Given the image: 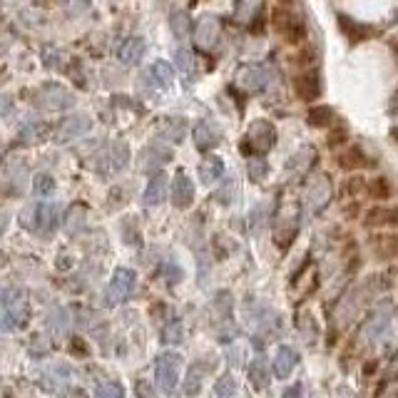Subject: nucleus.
Listing matches in <instances>:
<instances>
[{
  "mask_svg": "<svg viewBox=\"0 0 398 398\" xmlns=\"http://www.w3.org/2000/svg\"><path fill=\"white\" fill-rule=\"evenodd\" d=\"M192 202H194V182L184 172H179L175 177V184H172V205L177 209H187Z\"/></svg>",
  "mask_w": 398,
  "mask_h": 398,
  "instance_id": "12",
  "label": "nucleus"
},
{
  "mask_svg": "<svg viewBox=\"0 0 398 398\" xmlns=\"http://www.w3.org/2000/svg\"><path fill=\"white\" fill-rule=\"evenodd\" d=\"M274 145H277V127H274L269 119H256L254 125L249 127V135H246L242 147L246 149V154H249V149L251 152L264 154L269 152Z\"/></svg>",
  "mask_w": 398,
  "mask_h": 398,
  "instance_id": "2",
  "label": "nucleus"
},
{
  "mask_svg": "<svg viewBox=\"0 0 398 398\" xmlns=\"http://www.w3.org/2000/svg\"><path fill=\"white\" fill-rule=\"evenodd\" d=\"M299 232V212L296 207H286L277 216V246L279 249H289Z\"/></svg>",
  "mask_w": 398,
  "mask_h": 398,
  "instance_id": "7",
  "label": "nucleus"
},
{
  "mask_svg": "<svg viewBox=\"0 0 398 398\" xmlns=\"http://www.w3.org/2000/svg\"><path fill=\"white\" fill-rule=\"evenodd\" d=\"M162 341H165V344H179V341H182V321H179V318L170 321V324L162 329Z\"/></svg>",
  "mask_w": 398,
  "mask_h": 398,
  "instance_id": "37",
  "label": "nucleus"
},
{
  "mask_svg": "<svg viewBox=\"0 0 398 398\" xmlns=\"http://www.w3.org/2000/svg\"><path fill=\"white\" fill-rule=\"evenodd\" d=\"M224 175V162L216 154H207L205 159H202V165H199V179H202V184H212L216 182L219 177Z\"/></svg>",
  "mask_w": 398,
  "mask_h": 398,
  "instance_id": "22",
  "label": "nucleus"
},
{
  "mask_svg": "<svg viewBox=\"0 0 398 398\" xmlns=\"http://www.w3.org/2000/svg\"><path fill=\"white\" fill-rule=\"evenodd\" d=\"M95 398H125V388L119 383H103L95 391Z\"/></svg>",
  "mask_w": 398,
  "mask_h": 398,
  "instance_id": "42",
  "label": "nucleus"
},
{
  "mask_svg": "<svg viewBox=\"0 0 398 398\" xmlns=\"http://www.w3.org/2000/svg\"><path fill=\"white\" fill-rule=\"evenodd\" d=\"M194 142H197L199 152H209V149L219 142V132L214 130L212 122L205 119V122H199V125L194 127Z\"/></svg>",
  "mask_w": 398,
  "mask_h": 398,
  "instance_id": "20",
  "label": "nucleus"
},
{
  "mask_svg": "<svg viewBox=\"0 0 398 398\" xmlns=\"http://www.w3.org/2000/svg\"><path fill=\"white\" fill-rule=\"evenodd\" d=\"M339 165L348 167V170H358V167L369 165V159L364 157V152H361L358 147H351L348 152H344L341 157H339Z\"/></svg>",
  "mask_w": 398,
  "mask_h": 398,
  "instance_id": "32",
  "label": "nucleus"
},
{
  "mask_svg": "<svg viewBox=\"0 0 398 398\" xmlns=\"http://www.w3.org/2000/svg\"><path fill=\"white\" fill-rule=\"evenodd\" d=\"M274 20H277V28L281 30V33H286V38H289L291 43L304 38V25L296 15H289V13H284V10H277Z\"/></svg>",
  "mask_w": 398,
  "mask_h": 398,
  "instance_id": "18",
  "label": "nucleus"
},
{
  "mask_svg": "<svg viewBox=\"0 0 398 398\" xmlns=\"http://www.w3.org/2000/svg\"><path fill=\"white\" fill-rule=\"evenodd\" d=\"M296 361H299V356H296L294 348L281 344V346L277 348V353H274V374H277L279 378H289Z\"/></svg>",
  "mask_w": 398,
  "mask_h": 398,
  "instance_id": "16",
  "label": "nucleus"
},
{
  "mask_svg": "<svg viewBox=\"0 0 398 398\" xmlns=\"http://www.w3.org/2000/svg\"><path fill=\"white\" fill-rule=\"evenodd\" d=\"M47 326L55 336H68L70 331V318H68V311L60 307H52L50 314H47Z\"/></svg>",
  "mask_w": 398,
  "mask_h": 398,
  "instance_id": "26",
  "label": "nucleus"
},
{
  "mask_svg": "<svg viewBox=\"0 0 398 398\" xmlns=\"http://www.w3.org/2000/svg\"><path fill=\"white\" fill-rule=\"evenodd\" d=\"M336 132H339V135H331V137H329V145L344 142V140H346V132H344V130H336Z\"/></svg>",
  "mask_w": 398,
  "mask_h": 398,
  "instance_id": "48",
  "label": "nucleus"
},
{
  "mask_svg": "<svg viewBox=\"0 0 398 398\" xmlns=\"http://www.w3.org/2000/svg\"><path fill=\"white\" fill-rule=\"evenodd\" d=\"M170 28H172V35H175V38H187V35L192 33V20H189V15L182 10V8H172Z\"/></svg>",
  "mask_w": 398,
  "mask_h": 398,
  "instance_id": "25",
  "label": "nucleus"
},
{
  "mask_svg": "<svg viewBox=\"0 0 398 398\" xmlns=\"http://www.w3.org/2000/svg\"><path fill=\"white\" fill-rule=\"evenodd\" d=\"M246 170H249V179H251V182H264V179H267V175H269L267 159H249Z\"/></svg>",
  "mask_w": 398,
  "mask_h": 398,
  "instance_id": "36",
  "label": "nucleus"
},
{
  "mask_svg": "<svg viewBox=\"0 0 398 398\" xmlns=\"http://www.w3.org/2000/svg\"><path fill=\"white\" fill-rule=\"evenodd\" d=\"M214 396L216 398H234L237 396V378L232 374H224L216 378L214 383Z\"/></svg>",
  "mask_w": 398,
  "mask_h": 398,
  "instance_id": "30",
  "label": "nucleus"
},
{
  "mask_svg": "<svg viewBox=\"0 0 398 398\" xmlns=\"http://www.w3.org/2000/svg\"><path fill=\"white\" fill-rule=\"evenodd\" d=\"M267 216H269V202H262L259 207H254V214H251V232L259 234L267 224Z\"/></svg>",
  "mask_w": 398,
  "mask_h": 398,
  "instance_id": "39",
  "label": "nucleus"
},
{
  "mask_svg": "<svg viewBox=\"0 0 398 398\" xmlns=\"http://www.w3.org/2000/svg\"><path fill=\"white\" fill-rule=\"evenodd\" d=\"M170 159H172V152L167 147H162V145H149V147L145 149V167H147L149 172L162 170V165H167Z\"/></svg>",
  "mask_w": 398,
  "mask_h": 398,
  "instance_id": "24",
  "label": "nucleus"
},
{
  "mask_svg": "<svg viewBox=\"0 0 398 398\" xmlns=\"http://www.w3.org/2000/svg\"><path fill=\"white\" fill-rule=\"evenodd\" d=\"M396 222V214L393 209H371L369 216H366V224L376 227V224H393Z\"/></svg>",
  "mask_w": 398,
  "mask_h": 398,
  "instance_id": "38",
  "label": "nucleus"
},
{
  "mask_svg": "<svg viewBox=\"0 0 398 398\" xmlns=\"http://www.w3.org/2000/svg\"><path fill=\"white\" fill-rule=\"evenodd\" d=\"M145 55V40L142 38H127L117 47V60L122 65H137Z\"/></svg>",
  "mask_w": 398,
  "mask_h": 398,
  "instance_id": "14",
  "label": "nucleus"
},
{
  "mask_svg": "<svg viewBox=\"0 0 398 398\" xmlns=\"http://www.w3.org/2000/svg\"><path fill=\"white\" fill-rule=\"evenodd\" d=\"M33 189L38 197H50V194L55 192V179H52L50 175H45V172H40L33 179Z\"/></svg>",
  "mask_w": 398,
  "mask_h": 398,
  "instance_id": "33",
  "label": "nucleus"
},
{
  "mask_svg": "<svg viewBox=\"0 0 398 398\" xmlns=\"http://www.w3.org/2000/svg\"><path fill=\"white\" fill-rule=\"evenodd\" d=\"M167 192H170V182H167V175L162 170H157L152 175V179H149L147 189H145L142 199H145V205L147 207H157L165 202Z\"/></svg>",
  "mask_w": 398,
  "mask_h": 398,
  "instance_id": "13",
  "label": "nucleus"
},
{
  "mask_svg": "<svg viewBox=\"0 0 398 398\" xmlns=\"http://www.w3.org/2000/svg\"><path fill=\"white\" fill-rule=\"evenodd\" d=\"M40 130H43V125H38L35 119H28L23 125V130H20V142H33Z\"/></svg>",
  "mask_w": 398,
  "mask_h": 398,
  "instance_id": "43",
  "label": "nucleus"
},
{
  "mask_svg": "<svg viewBox=\"0 0 398 398\" xmlns=\"http://www.w3.org/2000/svg\"><path fill=\"white\" fill-rule=\"evenodd\" d=\"M90 127L92 122L87 115H70V117H65L63 122H60V127H57V142H70L75 137L90 132Z\"/></svg>",
  "mask_w": 398,
  "mask_h": 398,
  "instance_id": "11",
  "label": "nucleus"
},
{
  "mask_svg": "<svg viewBox=\"0 0 398 398\" xmlns=\"http://www.w3.org/2000/svg\"><path fill=\"white\" fill-rule=\"evenodd\" d=\"M267 82H269V70L259 63L244 65L237 73V85L246 92H262L267 87Z\"/></svg>",
  "mask_w": 398,
  "mask_h": 398,
  "instance_id": "8",
  "label": "nucleus"
},
{
  "mask_svg": "<svg viewBox=\"0 0 398 398\" xmlns=\"http://www.w3.org/2000/svg\"><path fill=\"white\" fill-rule=\"evenodd\" d=\"M284 398H302V386H289L284 391Z\"/></svg>",
  "mask_w": 398,
  "mask_h": 398,
  "instance_id": "47",
  "label": "nucleus"
},
{
  "mask_svg": "<svg viewBox=\"0 0 398 398\" xmlns=\"http://www.w3.org/2000/svg\"><path fill=\"white\" fill-rule=\"evenodd\" d=\"M219 35H222V23H219V17L207 13L197 20L194 25V45L199 47L202 52H212L219 43Z\"/></svg>",
  "mask_w": 398,
  "mask_h": 398,
  "instance_id": "3",
  "label": "nucleus"
},
{
  "mask_svg": "<svg viewBox=\"0 0 398 398\" xmlns=\"http://www.w3.org/2000/svg\"><path fill=\"white\" fill-rule=\"evenodd\" d=\"M20 224L25 229H35V207H28V209L20 214Z\"/></svg>",
  "mask_w": 398,
  "mask_h": 398,
  "instance_id": "46",
  "label": "nucleus"
},
{
  "mask_svg": "<svg viewBox=\"0 0 398 398\" xmlns=\"http://www.w3.org/2000/svg\"><path fill=\"white\" fill-rule=\"evenodd\" d=\"M159 137H165L170 142H182L184 135H187V119L184 117H170L159 122Z\"/></svg>",
  "mask_w": 398,
  "mask_h": 398,
  "instance_id": "19",
  "label": "nucleus"
},
{
  "mask_svg": "<svg viewBox=\"0 0 398 398\" xmlns=\"http://www.w3.org/2000/svg\"><path fill=\"white\" fill-rule=\"evenodd\" d=\"M38 105L43 110H50V112H63V110L75 105V95L60 87L57 82H45L38 95Z\"/></svg>",
  "mask_w": 398,
  "mask_h": 398,
  "instance_id": "4",
  "label": "nucleus"
},
{
  "mask_svg": "<svg viewBox=\"0 0 398 398\" xmlns=\"http://www.w3.org/2000/svg\"><path fill=\"white\" fill-rule=\"evenodd\" d=\"M3 302V311L8 318H13V324H25L28 318V304H25V294L20 289H6L0 294Z\"/></svg>",
  "mask_w": 398,
  "mask_h": 398,
  "instance_id": "9",
  "label": "nucleus"
},
{
  "mask_svg": "<svg viewBox=\"0 0 398 398\" xmlns=\"http://www.w3.org/2000/svg\"><path fill=\"white\" fill-rule=\"evenodd\" d=\"M135 281L137 277L132 269H117L110 279L108 291H105V307H117V304L127 302L135 291Z\"/></svg>",
  "mask_w": 398,
  "mask_h": 398,
  "instance_id": "1",
  "label": "nucleus"
},
{
  "mask_svg": "<svg viewBox=\"0 0 398 398\" xmlns=\"http://www.w3.org/2000/svg\"><path fill=\"white\" fill-rule=\"evenodd\" d=\"M294 85H296V95L302 97V100H314V97H318V92H321V82H318L316 73L299 75Z\"/></svg>",
  "mask_w": 398,
  "mask_h": 398,
  "instance_id": "23",
  "label": "nucleus"
},
{
  "mask_svg": "<svg viewBox=\"0 0 398 398\" xmlns=\"http://www.w3.org/2000/svg\"><path fill=\"white\" fill-rule=\"evenodd\" d=\"M249 381H251V386H254L256 391H264V388L269 386V361H267V356H264V353H259V356L251 361Z\"/></svg>",
  "mask_w": 398,
  "mask_h": 398,
  "instance_id": "21",
  "label": "nucleus"
},
{
  "mask_svg": "<svg viewBox=\"0 0 398 398\" xmlns=\"http://www.w3.org/2000/svg\"><path fill=\"white\" fill-rule=\"evenodd\" d=\"M60 219V209L55 205H38L35 207V229L43 234H52Z\"/></svg>",
  "mask_w": 398,
  "mask_h": 398,
  "instance_id": "15",
  "label": "nucleus"
},
{
  "mask_svg": "<svg viewBox=\"0 0 398 398\" xmlns=\"http://www.w3.org/2000/svg\"><path fill=\"white\" fill-rule=\"evenodd\" d=\"M110 162H112L115 170H125L127 162H130V145L125 140L112 145V152H110Z\"/></svg>",
  "mask_w": 398,
  "mask_h": 398,
  "instance_id": "29",
  "label": "nucleus"
},
{
  "mask_svg": "<svg viewBox=\"0 0 398 398\" xmlns=\"http://www.w3.org/2000/svg\"><path fill=\"white\" fill-rule=\"evenodd\" d=\"M339 25H341L344 33H346L348 38H353V40H356V38L361 40V38H366V35H369V33H366V30H369L366 25H358L356 20H351L348 15H339Z\"/></svg>",
  "mask_w": 398,
  "mask_h": 398,
  "instance_id": "34",
  "label": "nucleus"
},
{
  "mask_svg": "<svg viewBox=\"0 0 398 398\" xmlns=\"http://www.w3.org/2000/svg\"><path fill=\"white\" fill-rule=\"evenodd\" d=\"M63 227L70 237H78V234L85 232L87 227V209L82 205H73L68 212H65V219H63Z\"/></svg>",
  "mask_w": 398,
  "mask_h": 398,
  "instance_id": "17",
  "label": "nucleus"
},
{
  "mask_svg": "<svg viewBox=\"0 0 398 398\" xmlns=\"http://www.w3.org/2000/svg\"><path fill=\"white\" fill-rule=\"evenodd\" d=\"M331 199V179L324 175V172H316L307 182V209L311 214L321 212Z\"/></svg>",
  "mask_w": 398,
  "mask_h": 398,
  "instance_id": "5",
  "label": "nucleus"
},
{
  "mask_svg": "<svg viewBox=\"0 0 398 398\" xmlns=\"http://www.w3.org/2000/svg\"><path fill=\"white\" fill-rule=\"evenodd\" d=\"M175 60H177L179 73L187 75V78H192V52H189L187 47H179V50L175 52Z\"/></svg>",
  "mask_w": 398,
  "mask_h": 398,
  "instance_id": "40",
  "label": "nucleus"
},
{
  "mask_svg": "<svg viewBox=\"0 0 398 398\" xmlns=\"http://www.w3.org/2000/svg\"><path fill=\"white\" fill-rule=\"evenodd\" d=\"M149 78L157 82V87H170L172 82H175V70H172V65L165 63V60H157V63L152 65V70H149Z\"/></svg>",
  "mask_w": 398,
  "mask_h": 398,
  "instance_id": "27",
  "label": "nucleus"
},
{
  "mask_svg": "<svg viewBox=\"0 0 398 398\" xmlns=\"http://www.w3.org/2000/svg\"><path fill=\"white\" fill-rule=\"evenodd\" d=\"M371 194L381 199L391 197V184H388L386 179H374V182H371Z\"/></svg>",
  "mask_w": 398,
  "mask_h": 398,
  "instance_id": "44",
  "label": "nucleus"
},
{
  "mask_svg": "<svg viewBox=\"0 0 398 398\" xmlns=\"http://www.w3.org/2000/svg\"><path fill=\"white\" fill-rule=\"evenodd\" d=\"M314 162H316V152H314V147H302L294 157L289 159V172L294 170V167H299L296 172H307L314 167Z\"/></svg>",
  "mask_w": 398,
  "mask_h": 398,
  "instance_id": "28",
  "label": "nucleus"
},
{
  "mask_svg": "<svg viewBox=\"0 0 398 398\" xmlns=\"http://www.w3.org/2000/svg\"><path fill=\"white\" fill-rule=\"evenodd\" d=\"M154 371H157V383L165 393H172L177 386V378H179V353L175 351H165L157 356V364H154Z\"/></svg>",
  "mask_w": 398,
  "mask_h": 398,
  "instance_id": "6",
  "label": "nucleus"
},
{
  "mask_svg": "<svg viewBox=\"0 0 398 398\" xmlns=\"http://www.w3.org/2000/svg\"><path fill=\"white\" fill-rule=\"evenodd\" d=\"M199 388H202V369H199V364H194L189 366L187 381H184V393L194 396V393H199Z\"/></svg>",
  "mask_w": 398,
  "mask_h": 398,
  "instance_id": "35",
  "label": "nucleus"
},
{
  "mask_svg": "<svg viewBox=\"0 0 398 398\" xmlns=\"http://www.w3.org/2000/svg\"><path fill=\"white\" fill-rule=\"evenodd\" d=\"M214 199L219 202V205H229L234 199V179L229 177V179H224V184H219V189L214 192Z\"/></svg>",
  "mask_w": 398,
  "mask_h": 398,
  "instance_id": "41",
  "label": "nucleus"
},
{
  "mask_svg": "<svg viewBox=\"0 0 398 398\" xmlns=\"http://www.w3.org/2000/svg\"><path fill=\"white\" fill-rule=\"evenodd\" d=\"M38 383L45 391H52V393H65L68 391V383H70V366L68 364H55L50 369H45L40 374Z\"/></svg>",
  "mask_w": 398,
  "mask_h": 398,
  "instance_id": "10",
  "label": "nucleus"
},
{
  "mask_svg": "<svg viewBox=\"0 0 398 398\" xmlns=\"http://www.w3.org/2000/svg\"><path fill=\"white\" fill-rule=\"evenodd\" d=\"M8 222H10V216H8L6 212H0V234L8 229Z\"/></svg>",
  "mask_w": 398,
  "mask_h": 398,
  "instance_id": "49",
  "label": "nucleus"
},
{
  "mask_svg": "<svg viewBox=\"0 0 398 398\" xmlns=\"http://www.w3.org/2000/svg\"><path fill=\"white\" fill-rule=\"evenodd\" d=\"M135 391H137V398H157L152 383H147V381H137Z\"/></svg>",
  "mask_w": 398,
  "mask_h": 398,
  "instance_id": "45",
  "label": "nucleus"
},
{
  "mask_svg": "<svg viewBox=\"0 0 398 398\" xmlns=\"http://www.w3.org/2000/svg\"><path fill=\"white\" fill-rule=\"evenodd\" d=\"M309 125L311 127H329L334 122V110L331 108H311L309 110Z\"/></svg>",
  "mask_w": 398,
  "mask_h": 398,
  "instance_id": "31",
  "label": "nucleus"
}]
</instances>
